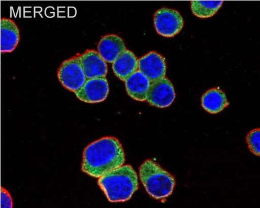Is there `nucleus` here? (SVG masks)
<instances>
[{
	"label": "nucleus",
	"instance_id": "f257e3e1",
	"mask_svg": "<svg viewBox=\"0 0 260 208\" xmlns=\"http://www.w3.org/2000/svg\"><path fill=\"white\" fill-rule=\"evenodd\" d=\"M125 154L116 138L106 137L91 142L84 150L82 170L99 179L103 175L124 165Z\"/></svg>",
	"mask_w": 260,
	"mask_h": 208
},
{
	"label": "nucleus",
	"instance_id": "f03ea898",
	"mask_svg": "<svg viewBox=\"0 0 260 208\" xmlns=\"http://www.w3.org/2000/svg\"><path fill=\"white\" fill-rule=\"evenodd\" d=\"M98 184L111 202L127 201L139 189L137 173L129 165L106 173L99 179Z\"/></svg>",
	"mask_w": 260,
	"mask_h": 208
},
{
	"label": "nucleus",
	"instance_id": "7ed1b4c3",
	"mask_svg": "<svg viewBox=\"0 0 260 208\" xmlns=\"http://www.w3.org/2000/svg\"><path fill=\"white\" fill-rule=\"evenodd\" d=\"M140 180L148 194L156 199L169 197L175 186L174 177L151 160L141 164Z\"/></svg>",
	"mask_w": 260,
	"mask_h": 208
},
{
	"label": "nucleus",
	"instance_id": "20e7f679",
	"mask_svg": "<svg viewBox=\"0 0 260 208\" xmlns=\"http://www.w3.org/2000/svg\"><path fill=\"white\" fill-rule=\"evenodd\" d=\"M57 76L61 84L74 93L82 87L87 79L78 56L64 61L60 65Z\"/></svg>",
	"mask_w": 260,
	"mask_h": 208
},
{
	"label": "nucleus",
	"instance_id": "39448f33",
	"mask_svg": "<svg viewBox=\"0 0 260 208\" xmlns=\"http://www.w3.org/2000/svg\"><path fill=\"white\" fill-rule=\"evenodd\" d=\"M155 28L160 36L174 37L182 29L184 21L177 10L162 7L156 11L154 16Z\"/></svg>",
	"mask_w": 260,
	"mask_h": 208
},
{
	"label": "nucleus",
	"instance_id": "423d86ee",
	"mask_svg": "<svg viewBox=\"0 0 260 208\" xmlns=\"http://www.w3.org/2000/svg\"><path fill=\"white\" fill-rule=\"evenodd\" d=\"M175 96L173 83L165 77L151 82L146 101L152 106L166 108L174 102Z\"/></svg>",
	"mask_w": 260,
	"mask_h": 208
},
{
	"label": "nucleus",
	"instance_id": "0eeeda50",
	"mask_svg": "<svg viewBox=\"0 0 260 208\" xmlns=\"http://www.w3.org/2000/svg\"><path fill=\"white\" fill-rule=\"evenodd\" d=\"M109 93V83L106 77L87 79L82 87L75 92L80 101L93 104L105 101Z\"/></svg>",
	"mask_w": 260,
	"mask_h": 208
},
{
	"label": "nucleus",
	"instance_id": "6e6552de",
	"mask_svg": "<svg viewBox=\"0 0 260 208\" xmlns=\"http://www.w3.org/2000/svg\"><path fill=\"white\" fill-rule=\"evenodd\" d=\"M78 56L86 79L103 78L108 74L106 62L95 50L88 49Z\"/></svg>",
	"mask_w": 260,
	"mask_h": 208
},
{
	"label": "nucleus",
	"instance_id": "1a4fd4ad",
	"mask_svg": "<svg viewBox=\"0 0 260 208\" xmlns=\"http://www.w3.org/2000/svg\"><path fill=\"white\" fill-rule=\"evenodd\" d=\"M139 71L151 81L165 78L167 65L165 60L159 53L151 51L139 60Z\"/></svg>",
	"mask_w": 260,
	"mask_h": 208
},
{
	"label": "nucleus",
	"instance_id": "9d476101",
	"mask_svg": "<svg viewBox=\"0 0 260 208\" xmlns=\"http://www.w3.org/2000/svg\"><path fill=\"white\" fill-rule=\"evenodd\" d=\"M21 40L20 30L12 19L2 17L0 20V51L13 52Z\"/></svg>",
	"mask_w": 260,
	"mask_h": 208
},
{
	"label": "nucleus",
	"instance_id": "9b49d317",
	"mask_svg": "<svg viewBox=\"0 0 260 208\" xmlns=\"http://www.w3.org/2000/svg\"><path fill=\"white\" fill-rule=\"evenodd\" d=\"M126 49L124 41L121 37L117 35L109 34L101 38L98 52L106 63H113Z\"/></svg>",
	"mask_w": 260,
	"mask_h": 208
},
{
	"label": "nucleus",
	"instance_id": "f8f14e48",
	"mask_svg": "<svg viewBox=\"0 0 260 208\" xmlns=\"http://www.w3.org/2000/svg\"><path fill=\"white\" fill-rule=\"evenodd\" d=\"M124 82L126 91L130 97L137 101H146L151 81L142 72L136 71Z\"/></svg>",
	"mask_w": 260,
	"mask_h": 208
},
{
	"label": "nucleus",
	"instance_id": "ddd939ff",
	"mask_svg": "<svg viewBox=\"0 0 260 208\" xmlns=\"http://www.w3.org/2000/svg\"><path fill=\"white\" fill-rule=\"evenodd\" d=\"M139 68V60L133 52L126 49L112 63L114 75L122 81L127 79Z\"/></svg>",
	"mask_w": 260,
	"mask_h": 208
},
{
	"label": "nucleus",
	"instance_id": "4468645a",
	"mask_svg": "<svg viewBox=\"0 0 260 208\" xmlns=\"http://www.w3.org/2000/svg\"><path fill=\"white\" fill-rule=\"evenodd\" d=\"M201 104L203 108L211 114L219 113L229 105L226 96L217 88L206 92L202 97Z\"/></svg>",
	"mask_w": 260,
	"mask_h": 208
},
{
	"label": "nucleus",
	"instance_id": "2eb2a0df",
	"mask_svg": "<svg viewBox=\"0 0 260 208\" xmlns=\"http://www.w3.org/2000/svg\"><path fill=\"white\" fill-rule=\"evenodd\" d=\"M223 1H192L191 11L197 17L208 18L215 15L222 6Z\"/></svg>",
	"mask_w": 260,
	"mask_h": 208
},
{
	"label": "nucleus",
	"instance_id": "dca6fc26",
	"mask_svg": "<svg viewBox=\"0 0 260 208\" xmlns=\"http://www.w3.org/2000/svg\"><path fill=\"white\" fill-rule=\"evenodd\" d=\"M247 142L251 153L257 156H260V130L256 129L247 134Z\"/></svg>",
	"mask_w": 260,
	"mask_h": 208
},
{
	"label": "nucleus",
	"instance_id": "f3484780",
	"mask_svg": "<svg viewBox=\"0 0 260 208\" xmlns=\"http://www.w3.org/2000/svg\"><path fill=\"white\" fill-rule=\"evenodd\" d=\"M0 202H1V207H13L12 198H11L10 192L3 187H1Z\"/></svg>",
	"mask_w": 260,
	"mask_h": 208
}]
</instances>
